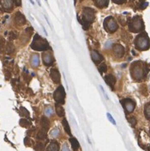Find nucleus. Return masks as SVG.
<instances>
[{
    "label": "nucleus",
    "instance_id": "obj_15",
    "mask_svg": "<svg viewBox=\"0 0 150 151\" xmlns=\"http://www.w3.org/2000/svg\"><path fill=\"white\" fill-rule=\"evenodd\" d=\"M14 20H15V22H16L17 25H25V22H26L25 16H24L21 13H20V12H17L16 14H15Z\"/></svg>",
    "mask_w": 150,
    "mask_h": 151
},
{
    "label": "nucleus",
    "instance_id": "obj_22",
    "mask_svg": "<svg viewBox=\"0 0 150 151\" xmlns=\"http://www.w3.org/2000/svg\"><path fill=\"white\" fill-rule=\"evenodd\" d=\"M62 126H63V128L65 129V132H67V133L69 135L70 137H72V132H71L70 127H69V125H68V121L66 120L65 118H63V120H62Z\"/></svg>",
    "mask_w": 150,
    "mask_h": 151
},
{
    "label": "nucleus",
    "instance_id": "obj_33",
    "mask_svg": "<svg viewBox=\"0 0 150 151\" xmlns=\"http://www.w3.org/2000/svg\"><path fill=\"white\" fill-rule=\"evenodd\" d=\"M62 151H69V149H68L67 144H62Z\"/></svg>",
    "mask_w": 150,
    "mask_h": 151
},
{
    "label": "nucleus",
    "instance_id": "obj_18",
    "mask_svg": "<svg viewBox=\"0 0 150 151\" xmlns=\"http://www.w3.org/2000/svg\"><path fill=\"white\" fill-rule=\"evenodd\" d=\"M70 141V144H71V146H72V149L74 150V151H77L78 149H79L80 145H79V143L77 139H75V138H71L69 139Z\"/></svg>",
    "mask_w": 150,
    "mask_h": 151
},
{
    "label": "nucleus",
    "instance_id": "obj_14",
    "mask_svg": "<svg viewBox=\"0 0 150 151\" xmlns=\"http://www.w3.org/2000/svg\"><path fill=\"white\" fill-rule=\"evenodd\" d=\"M105 81H106V83L110 87V89H114V87H115V78L113 75L111 74H108L105 77Z\"/></svg>",
    "mask_w": 150,
    "mask_h": 151
},
{
    "label": "nucleus",
    "instance_id": "obj_8",
    "mask_svg": "<svg viewBox=\"0 0 150 151\" xmlns=\"http://www.w3.org/2000/svg\"><path fill=\"white\" fill-rule=\"evenodd\" d=\"M121 103L122 104L123 108L126 110V112L128 113H131L134 111V109H135L136 104L131 99L126 98V99H123L121 100Z\"/></svg>",
    "mask_w": 150,
    "mask_h": 151
},
{
    "label": "nucleus",
    "instance_id": "obj_31",
    "mask_svg": "<svg viewBox=\"0 0 150 151\" xmlns=\"http://www.w3.org/2000/svg\"><path fill=\"white\" fill-rule=\"evenodd\" d=\"M106 116H107L108 119H109L110 122V123H111L112 124H114V125H115V124H116V123H115V121L114 120V118L112 117V116L110 115V113H107V114H106Z\"/></svg>",
    "mask_w": 150,
    "mask_h": 151
},
{
    "label": "nucleus",
    "instance_id": "obj_37",
    "mask_svg": "<svg viewBox=\"0 0 150 151\" xmlns=\"http://www.w3.org/2000/svg\"><path fill=\"white\" fill-rule=\"evenodd\" d=\"M36 1H37L38 4H39V5H40V6H41V3H40V0H36Z\"/></svg>",
    "mask_w": 150,
    "mask_h": 151
},
{
    "label": "nucleus",
    "instance_id": "obj_21",
    "mask_svg": "<svg viewBox=\"0 0 150 151\" xmlns=\"http://www.w3.org/2000/svg\"><path fill=\"white\" fill-rule=\"evenodd\" d=\"M30 63H31V66L34 68H36L39 66V63H40V59H39V56L38 55H33L32 57H31V60H30Z\"/></svg>",
    "mask_w": 150,
    "mask_h": 151
},
{
    "label": "nucleus",
    "instance_id": "obj_13",
    "mask_svg": "<svg viewBox=\"0 0 150 151\" xmlns=\"http://www.w3.org/2000/svg\"><path fill=\"white\" fill-rule=\"evenodd\" d=\"M113 51H114V53L117 57H122L123 55L125 53L124 47L120 44L115 45V46L113 47Z\"/></svg>",
    "mask_w": 150,
    "mask_h": 151
},
{
    "label": "nucleus",
    "instance_id": "obj_23",
    "mask_svg": "<svg viewBox=\"0 0 150 151\" xmlns=\"http://www.w3.org/2000/svg\"><path fill=\"white\" fill-rule=\"evenodd\" d=\"M36 138H37V139H45L46 138V130L44 128H41L40 131L38 132L37 135H36Z\"/></svg>",
    "mask_w": 150,
    "mask_h": 151
},
{
    "label": "nucleus",
    "instance_id": "obj_20",
    "mask_svg": "<svg viewBox=\"0 0 150 151\" xmlns=\"http://www.w3.org/2000/svg\"><path fill=\"white\" fill-rule=\"evenodd\" d=\"M41 128H44V129H46V130H47V129L49 128L50 123H49V120L46 117V116H42V117H41Z\"/></svg>",
    "mask_w": 150,
    "mask_h": 151
},
{
    "label": "nucleus",
    "instance_id": "obj_32",
    "mask_svg": "<svg viewBox=\"0 0 150 151\" xmlns=\"http://www.w3.org/2000/svg\"><path fill=\"white\" fill-rule=\"evenodd\" d=\"M59 132H60V131H59V129H57V128H56V129H53V130L52 131V136H53V137H57V135L59 134Z\"/></svg>",
    "mask_w": 150,
    "mask_h": 151
},
{
    "label": "nucleus",
    "instance_id": "obj_4",
    "mask_svg": "<svg viewBox=\"0 0 150 151\" xmlns=\"http://www.w3.org/2000/svg\"><path fill=\"white\" fill-rule=\"evenodd\" d=\"M135 47L141 51H145L149 47V38L146 33H141L135 39Z\"/></svg>",
    "mask_w": 150,
    "mask_h": 151
},
{
    "label": "nucleus",
    "instance_id": "obj_17",
    "mask_svg": "<svg viewBox=\"0 0 150 151\" xmlns=\"http://www.w3.org/2000/svg\"><path fill=\"white\" fill-rule=\"evenodd\" d=\"M59 144L55 140H52L49 144L48 147H47V151H59Z\"/></svg>",
    "mask_w": 150,
    "mask_h": 151
},
{
    "label": "nucleus",
    "instance_id": "obj_11",
    "mask_svg": "<svg viewBox=\"0 0 150 151\" xmlns=\"http://www.w3.org/2000/svg\"><path fill=\"white\" fill-rule=\"evenodd\" d=\"M90 56L92 58V61H93L94 63H96V64L101 63L102 61H103V57H102V55L99 54L98 52L95 51V50H92L90 52Z\"/></svg>",
    "mask_w": 150,
    "mask_h": 151
},
{
    "label": "nucleus",
    "instance_id": "obj_36",
    "mask_svg": "<svg viewBox=\"0 0 150 151\" xmlns=\"http://www.w3.org/2000/svg\"><path fill=\"white\" fill-rule=\"evenodd\" d=\"M4 45V39H1V41H0V49L3 48V46Z\"/></svg>",
    "mask_w": 150,
    "mask_h": 151
},
{
    "label": "nucleus",
    "instance_id": "obj_27",
    "mask_svg": "<svg viewBox=\"0 0 150 151\" xmlns=\"http://www.w3.org/2000/svg\"><path fill=\"white\" fill-rule=\"evenodd\" d=\"M44 149H45V144H43V143L39 142L35 145V149L36 151H43Z\"/></svg>",
    "mask_w": 150,
    "mask_h": 151
},
{
    "label": "nucleus",
    "instance_id": "obj_28",
    "mask_svg": "<svg viewBox=\"0 0 150 151\" xmlns=\"http://www.w3.org/2000/svg\"><path fill=\"white\" fill-rule=\"evenodd\" d=\"M53 112H54V111H53V109H52V107H47L45 108V114H46L47 116H52V114H53Z\"/></svg>",
    "mask_w": 150,
    "mask_h": 151
},
{
    "label": "nucleus",
    "instance_id": "obj_19",
    "mask_svg": "<svg viewBox=\"0 0 150 151\" xmlns=\"http://www.w3.org/2000/svg\"><path fill=\"white\" fill-rule=\"evenodd\" d=\"M55 108H56V112H57V115H58L59 116H61V117H62V116H65L64 109H63V107H62L61 105L56 103V105H55Z\"/></svg>",
    "mask_w": 150,
    "mask_h": 151
},
{
    "label": "nucleus",
    "instance_id": "obj_9",
    "mask_svg": "<svg viewBox=\"0 0 150 151\" xmlns=\"http://www.w3.org/2000/svg\"><path fill=\"white\" fill-rule=\"evenodd\" d=\"M14 0H0V9L10 12L14 8Z\"/></svg>",
    "mask_w": 150,
    "mask_h": 151
},
{
    "label": "nucleus",
    "instance_id": "obj_3",
    "mask_svg": "<svg viewBox=\"0 0 150 151\" xmlns=\"http://www.w3.org/2000/svg\"><path fill=\"white\" fill-rule=\"evenodd\" d=\"M30 47L35 51H45L49 47V45L46 39L42 38L38 34H36Z\"/></svg>",
    "mask_w": 150,
    "mask_h": 151
},
{
    "label": "nucleus",
    "instance_id": "obj_1",
    "mask_svg": "<svg viewBox=\"0 0 150 151\" xmlns=\"http://www.w3.org/2000/svg\"><path fill=\"white\" fill-rule=\"evenodd\" d=\"M147 67L145 63L143 62H136L131 64V74L132 78L137 80H141L146 77L147 74Z\"/></svg>",
    "mask_w": 150,
    "mask_h": 151
},
{
    "label": "nucleus",
    "instance_id": "obj_29",
    "mask_svg": "<svg viewBox=\"0 0 150 151\" xmlns=\"http://www.w3.org/2000/svg\"><path fill=\"white\" fill-rule=\"evenodd\" d=\"M99 73H106V71H107V66L106 63H101V66L99 67Z\"/></svg>",
    "mask_w": 150,
    "mask_h": 151
},
{
    "label": "nucleus",
    "instance_id": "obj_25",
    "mask_svg": "<svg viewBox=\"0 0 150 151\" xmlns=\"http://www.w3.org/2000/svg\"><path fill=\"white\" fill-rule=\"evenodd\" d=\"M20 126L24 127V128H29V127L30 126V122L27 121V119H25V118L20 119Z\"/></svg>",
    "mask_w": 150,
    "mask_h": 151
},
{
    "label": "nucleus",
    "instance_id": "obj_12",
    "mask_svg": "<svg viewBox=\"0 0 150 151\" xmlns=\"http://www.w3.org/2000/svg\"><path fill=\"white\" fill-rule=\"evenodd\" d=\"M50 76L52 79V81L56 84H60L61 82V75L58 72V70L56 69V68H52L51 70V73H50Z\"/></svg>",
    "mask_w": 150,
    "mask_h": 151
},
{
    "label": "nucleus",
    "instance_id": "obj_35",
    "mask_svg": "<svg viewBox=\"0 0 150 151\" xmlns=\"http://www.w3.org/2000/svg\"><path fill=\"white\" fill-rule=\"evenodd\" d=\"M99 88L101 89V90H102V92H103V94H104V95H105V96H106V99H108V96H107V95H106V91L104 90V88H103V87H102V86L101 85V86H99Z\"/></svg>",
    "mask_w": 150,
    "mask_h": 151
},
{
    "label": "nucleus",
    "instance_id": "obj_38",
    "mask_svg": "<svg viewBox=\"0 0 150 151\" xmlns=\"http://www.w3.org/2000/svg\"><path fill=\"white\" fill-rule=\"evenodd\" d=\"M76 1H77V0H74V4H75V3H76Z\"/></svg>",
    "mask_w": 150,
    "mask_h": 151
},
{
    "label": "nucleus",
    "instance_id": "obj_7",
    "mask_svg": "<svg viewBox=\"0 0 150 151\" xmlns=\"http://www.w3.org/2000/svg\"><path fill=\"white\" fill-rule=\"evenodd\" d=\"M65 96H66V94H65V90H64L63 86L62 85L58 86V88L55 90L54 94H53V97H54L55 101H56V103H57V104H60V105L64 104Z\"/></svg>",
    "mask_w": 150,
    "mask_h": 151
},
{
    "label": "nucleus",
    "instance_id": "obj_34",
    "mask_svg": "<svg viewBox=\"0 0 150 151\" xmlns=\"http://www.w3.org/2000/svg\"><path fill=\"white\" fill-rule=\"evenodd\" d=\"M113 2L115 3V4H124V3L127 1V0H112Z\"/></svg>",
    "mask_w": 150,
    "mask_h": 151
},
{
    "label": "nucleus",
    "instance_id": "obj_16",
    "mask_svg": "<svg viewBox=\"0 0 150 151\" xmlns=\"http://www.w3.org/2000/svg\"><path fill=\"white\" fill-rule=\"evenodd\" d=\"M94 4L96 5L99 9H103L106 8L109 4V0H93Z\"/></svg>",
    "mask_w": 150,
    "mask_h": 151
},
{
    "label": "nucleus",
    "instance_id": "obj_24",
    "mask_svg": "<svg viewBox=\"0 0 150 151\" xmlns=\"http://www.w3.org/2000/svg\"><path fill=\"white\" fill-rule=\"evenodd\" d=\"M144 114L148 120H150V103L146 104L145 107H144Z\"/></svg>",
    "mask_w": 150,
    "mask_h": 151
},
{
    "label": "nucleus",
    "instance_id": "obj_30",
    "mask_svg": "<svg viewBox=\"0 0 150 151\" xmlns=\"http://www.w3.org/2000/svg\"><path fill=\"white\" fill-rule=\"evenodd\" d=\"M127 120H128V122L131 123V125L132 126V127H134V126L136 125L137 121H136V118L134 117V116H131L130 118H128V119H127Z\"/></svg>",
    "mask_w": 150,
    "mask_h": 151
},
{
    "label": "nucleus",
    "instance_id": "obj_5",
    "mask_svg": "<svg viewBox=\"0 0 150 151\" xmlns=\"http://www.w3.org/2000/svg\"><path fill=\"white\" fill-rule=\"evenodd\" d=\"M128 28L129 31H131V32H140L141 31H143L144 29V24L143 20L139 16H135L129 22Z\"/></svg>",
    "mask_w": 150,
    "mask_h": 151
},
{
    "label": "nucleus",
    "instance_id": "obj_10",
    "mask_svg": "<svg viewBox=\"0 0 150 151\" xmlns=\"http://www.w3.org/2000/svg\"><path fill=\"white\" fill-rule=\"evenodd\" d=\"M42 62L46 66H51L54 63V58L51 52L46 51L42 54Z\"/></svg>",
    "mask_w": 150,
    "mask_h": 151
},
{
    "label": "nucleus",
    "instance_id": "obj_6",
    "mask_svg": "<svg viewBox=\"0 0 150 151\" xmlns=\"http://www.w3.org/2000/svg\"><path fill=\"white\" fill-rule=\"evenodd\" d=\"M104 27L106 30V31L110 33H113L117 31L118 29V24L112 16H108L106 18L104 21Z\"/></svg>",
    "mask_w": 150,
    "mask_h": 151
},
{
    "label": "nucleus",
    "instance_id": "obj_26",
    "mask_svg": "<svg viewBox=\"0 0 150 151\" xmlns=\"http://www.w3.org/2000/svg\"><path fill=\"white\" fill-rule=\"evenodd\" d=\"M14 51V47L13 46L12 43H8L6 47V52L8 54H11Z\"/></svg>",
    "mask_w": 150,
    "mask_h": 151
},
{
    "label": "nucleus",
    "instance_id": "obj_2",
    "mask_svg": "<svg viewBox=\"0 0 150 151\" xmlns=\"http://www.w3.org/2000/svg\"><path fill=\"white\" fill-rule=\"evenodd\" d=\"M94 20V10L91 8H85L82 14V20H79L80 24H82L83 28L85 30H88L89 25L93 23Z\"/></svg>",
    "mask_w": 150,
    "mask_h": 151
}]
</instances>
